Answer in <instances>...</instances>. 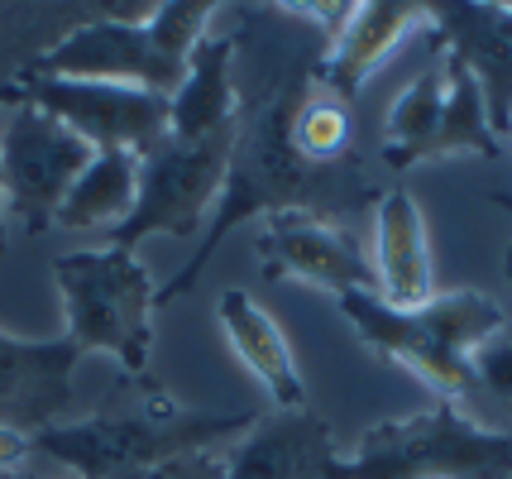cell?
<instances>
[{
	"instance_id": "cell-1",
	"label": "cell",
	"mask_w": 512,
	"mask_h": 479,
	"mask_svg": "<svg viewBox=\"0 0 512 479\" xmlns=\"http://www.w3.org/2000/svg\"><path fill=\"white\" fill-rule=\"evenodd\" d=\"M316 63H292L273 82V92L249 115H240V135H235V149H230V168H225V187L216 197V211H211V221L201 230L197 254L182 264L168 288H158V302H178L182 293H192L201 269L225 245V235L240 230L245 221H254V216L268 221L278 211H307V216L331 221L340 211L350 216L355 206L379 202V192L364 178L355 154H345L335 163H312L292 149V125L312 101Z\"/></svg>"
},
{
	"instance_id": "cell-2",
	"label": "cell",
	"mask_w": 512,
	"mask_h": 479,
	"mask_svg": "<svg viewBox=\"0 0 512 479\" xmlns=\"http://www.w3.org/2000/svg\"><path fill=\"white\" fill-rule=\"evenodd\" d=\"M259 412H187L158 393L154 403L125 412H96L87 422H53L29 436L34 456L72 470L77 479H134L187 451H216L249 432Z\"/></svg>"
},
{
	"instance_id": "cell-3",
	"label": "cell",
	"mask_w": 512,
	"mask_h": 479,
	"mask_svg": "<svg viewBox=\"0 0 512 479\" xmlns=\"http://www.w3.org/2000/svg\"><path fill=\"white\" fill-rule=\"evenodd\" d=\"M335 302H340L345 321L359 331V341L407 365L417 379H426L441 393V403H460L474 393L469 350L498 336V331H508L503 307L493 297L474 293V288L436 293L417 312H398L379 293H345Z\"/></svg>"
},
{
	"instance_id": "cell-4",
	"label": "cell",
	"mask_w": 512,
	"mask_h": 479,
	"mask_svg": "<svg viewBox=\"0 0 512 479\" xmlns=\"http://www.w3.org/2000/svg\"><path fill=\"white\" fill-rule=\"evenodd\" d=\"M53 283L63 297L67 341L82 355L101 350L125 374H149L154 350V307L158 283L139 264L134 250L106 245V250H72L53 259Z\"/></svg>"
},
{
	"instance_id": "cell-5",
	"label": "cell",
	"mask_w": 512,
	"mask_h": 479,
	"mask_svg": "<svg viewBox=\"0 0 512 479\" xmlns=\"http://www.w3.org/2000/svg\"><path fill=\"white\" fill-rule=\"evenodd\" d=\"M512 432L484 427L460 403L374 422L355 456H340L335 479H508Z\"/></svg>"
},
{
	"instance_id": "cell-6",
	"label": "cell",
	"mask_w": 512,
	"mask_h": 479,
	"mask_svg": "<svg viewBox=\"0 0 512 479\" xmlns=\"http://www.w3.org/2000/svg\"><path fill=\"white\" fill-rule=\"evenodd\" d=\"M240 130L211 135L201 144L158 139L149 154H139V192L134 211L120 230H111V245L139 250L149 235H173V240H201V230L216 211V197L225 187L230 149Z\"/></svg>"
},
{
	"instance_id": "cell-7",
	"label": "cell",
	"mask_w": 512,
	"mask_h": 479,
	"mask_svg": "<svg viewBox=\"0 0 512 479\" xmlns=\"http://www.w3.org/2000/svg\"><path fill=\"white\" fill-rule=\"evenodd\" d=\"M96 159L82 135H72L63 120H53L39 106L15 101L0 120V197L5 221H20L29 235H44L58 221V206L77 178Z\"/></svg>"
},
{
	"instance_id": "cell-8",
	"label": "cell",
	"mask_w": 512,
	"mask_h": 479,
	"mask_svg": "<svg viewBox=\"0 0 512 479\" xmlns=\"http://www.w3.org/2000/svg\"><path fill=\"white\" fill-rule=\"evenodd\" d=\"M39 106L53 120H63L72 135H82L101 149H134L149 154L158 139H168V96H149L134 87H106V82H58L20 72L15 82H0V106Z\"/></svg>"
},
{
	"instance_id": "cell-9",
	"label": "cell",
	"mask_w": 512,
	"mask_h": 479,
	"mask_svg": "<svg viewBox=\"0 0 512 479\" xmlns=\"http://www.w3.org/2000/svg\"><path fill=\"white\" fill-rule=\"evenodd\" d=\"M24 72L58 77V82H106V87H134L149 96H168L182 87L187 63L168 58L149 39V24L91 20L63 34L53 48H44Z\"/></svg>"
},
{
	"instance_id": "cell-10",
	"label": "cell",
	"mask_w": 512,
	"mask_h": 479,
	"mask_svg": "<svg viewBox=\"0 0 512 479\" xmlns=\"http://www.w3.org/2000/svg\"><path fill=\"white\" fill-rule=\"evenodd\" d=\"M259 259H264V278H302L312 288L345 297V293H379L374 283V264L359 250L350 230L335 221L307 216V211H278L268 216L259 230Z\"/></svg>"
},
{
	"instance_id": "cell-11",
	"label": "cell",
	"mask_w": 512,
	"mask_h": 479,
	"mask_svg": "<svg viewBox=\"0 0 512 479\" xmlns=\"http://www.w3.org/2000/svg\"><path fill=\"white\" fill-rule=\"evenodd\" d=\"M82 350L67 336L24 341L0 331V427L5 432H44L72 403V374Z\"/></svg>"
},
{
	"instance_id": "cell-12",
	"label": "cell",
	"mask_w": 512,
	"mask_h": 479,
	"mask_svg": "<svg viewBox=\"0 0 512 479\" xmlns=\"http://www.w3.org/2000/svg\"><path fill=\"white\" fill-rule=\"evenodd\" d=\"M426 24L441 48L479 82L489 125L498 139L512 135V5H426Z\"/></svg>"
},
{
	"instance_id": "cell-13",
	"label": "cell",
	"mask_w": 512,
	"mask_h": 479,
	"mask_svg": "<svg viewBox=\"0 0 512 479\" xmlns=\"http://www.w3.org/2000/svg\"><path fill=\"white\" fill-rule=\"evenodd\" d=\"M340 456H335L331 422L312 408L273 412L259 417L230 451H225V479H335Z\"/></svg>"
},
{
	"instance_id": "cell-14",
	"label": "cell",
	"mask_w": 512,
	"mask_h": 479,
	"mask_svg": "<svg viewBox=\"0 0 512 479\" xmlns=\"http://www.w3.org/2000/svg\"><path fill=\"white\" fill-rule=\"evenodd\" d=\"M426 24V5H412V0H369V5H355V15L345 24V34L335 39L321 63H316V77L321 87L331 92V101L340 106H355V96L364 92V82L393 58V48L417 34Z\"/></svg>"
},
{
	"instance_id": "cell-15",
	"label": "cell",
	"mask_w": 512,
	"mask_h": 479,
	"mask_svg": "<svg viewBox=\"0 0 512 479\" xmlns=\"http://www.w3.org/2000/svg\"><path fill=\"white\" fill-rule=\"evenodd\" d=\"M374 283L379 297L398 312H417L436 297L431 274V240H426V216L407 187L379 192L374 211Z\"/></svg>"
},
{
	"instance_id": "cell-16",
	"label": "cell",
	"mask_w": 512,
	"mask_h": 479,
	"mask_svg": "<svg viewBox=\"0 0 512 479\" xmlns=\"http://www.w3.org/2000/svg\"><path fill=\"white\" fill-rule=\"evenodd\" d=\"M235 48L240 34L230 29H211L197 44V53L187 58V77L168 101V139L178 144H201L211 135L240 130V92H235Z\"/></svg>"
},
{
	"instance_id": "cell-17",
	"label": "cell",
	"mask_w": 512,
	"mask_h": 479,
	"mask_svg": "<svg viewBox=\"0 0 512 479\" xmlns=\"http://www.w3.org/2000/svg\"><path fill=\"white\" fill-rule=\"evenodd\" d=\"M216 317H221V331H225V341H230V350L264 384V393L278 403V412L307 408V384L297 374V360H292L283 326L268 317V307H259L245 288H225L216 297Z\"/></svg>"
},
{
	"instance_id": "cell-18",
	"label": "cell",
	"mask_w": 512,
	"mask_h": 479,
	"mask_svg": "<svg viewBox=\"0 0 512 479\" xmlns=\"http://www.w3.org/2000/svg\"><path fill=\"white\" fill-rule=\"evenodd\" d=\"M134 192H139V154L134 149H101L87 163V173L67 192L58 206L53 226L67 230H120L134 211Z\"/></svg>"
},
{
	"instance_id": "cell-19",
	"label": "cell",
	"mask_w": 512,
	"mask_h": 479,
	"mask_svg": "<svg viewBox=\"0 0 512 479\" xmlns=\"http://www.w3.org/2000/svg\"><path fill=\"white\" fill-rule=\"evenodd\" d=\"M441 111H446V53L417 72L402 96L388 111V130H383V163L388 168H417L431 149V139L441 130Z\"/></svg>"
},
{
	"instance_id": "cell-20",
	"label": "cell",
	"mask_w": 512,
	"mask_h": 479,
	"mask_svg": "<svg viewBox=\"0 0 512 479\" xmlns=\"http://www.w3.org/2000/svg\"><path fill=\"white\" fill-rule=\"evenodd\" d=\"M441 53H446V48H441ZM450 154L498 159V154H503V139L493 135L489 106H484L479 82L446 53V111H441V130H436V139H431V149H426L422 163L450 159Z\"/></svg>"
},
{
	"instance_id": "cell-21",
	"label": "cell",
	"mask_w": 512,
	"mask_h": 479,
	"mask_svg": "<svg viewBox=\"0 0 512 479\" xmlns=\"http://www.w3.org/2000/svg\"><path fill=\"white\" fill-rule=\"evenodd\" d=\"M292 149L312 163H335L350 154V106L340 101H307L292 125Z\"/></svg>"
},
{
	"instance_id": "cell-22",
	"label": "cell",
	"mask_w": 512,
	"mask_h": 479,
	"mask_svg": "<svg viewBox=\"0 0 512 479\" xmlns=\"http://www.w3.org/2000/svg\"><path fill=\"white\" fill-rule=\"evenodd\" d=\"M216 10H221V5H211V0H173V5H158L154 20H149V39H154L168 58L187 63V58L197 53L201 39L211 34Z\"/></svg>"
},
{
	"instance_id": "cell-23",
	"label": "cell",
	"mask_w": 512,
	"mask_h": 479,
	"mask_svg": "<svg viewBox=\"0 0 512 479\" xmlns=\"http://www.w3.org/2000/svg\"><path fill=\"white\" fill-rule=\"evenodd\" d=\"M469 374H474V388H484L493 398H512V331H498L484 345H474Z\"/></svg>"
},
{
	"instance_id": "cell-24",
	"label": "cell",
	"mask_w": 512,
	"mask_h": 479,
	"mask_svg": "<svg viewBox=\"0 0 512 479\" xmlns=\"http://www.w3.org/2000/svg\"><path fill=\"white\" fill-rule=\"evenodd\" d=\"M134 479H225V451H187V456H173L163 465H149L144 475Z\"/></svg>"
},
{
	"instance_id": "cell-25",
	"label": "cell",
	"mask_w": 512,
	"mask_h": 479,
	"mask_svg": "<svg viewBox=\"0 0 512 479\" xmlns=\"http://www.w3.org/2000/svg\"><path fill=\"white\" fill-rule=\"evenodd\" d=\"M292 15H302V20H312L321 34H326V48L345 34V24H350V15H355V5H288Z\"/></svg>"
},
{
	"instance_id": "cell-26",
	"label": "cell",
	"mask_w": 512,
	"mask_h": 479,
	"mask_svg": "<svg viewBox=\"0 0 512 479\" xmlns=\"http://www.w3.org/2000/svg\"><path fill=\"white\" fill-rule=\"evenodd\" d=\"M29 456H34L29 436H24V432H5V427H0V479L20 475L24 465H29Z\"/></svg>"
},
{
	"instance_id": "cell-27",
	"label": "cell",
	"mask_w": 512,
	"mask_h": 479,
	"mask_svg": "<svg viewBox=\"0 0 512 479\" xmlns=\"http://www.w3.org/2000/svg\"><path fill=\"white\" fill-rule=\"evenodd\" d=\"M493 202H498V206H503V211L512 216V192H493Z\"/></svg>"
},
{
	"instance_id": "cell-28",
	"label": "cell",
	"mask_w": 512,
	"mask_h": 479,
	"mask_svg": "<svg viewBox=\"0 0 512 479\" xmlns=\"http://www.w3.org/2000/svg\"><path fill=\"white\" fill-rule=\"evenodd\" d=\"M5 245L10 240H5V197H0V254H5Z\"/></svg>"
},
{
	"instance_id": "cell-29",
	"label": "cell",
	"mask_w": 512,
	"mask_h": 479,
	"mask_svg": "<svg viewBox=\"0 0 512 479\" xmlns=\"http://www.w3.org/2000/svg\"><path fill=\"white\" fill-rule=\"evenodd\" d=\"M503 278H508V288H512V245H508V254H503Z\"/></svg>"
},
{
	"instance_id": "cell-30",
	"label": "cell",
	"mask_w": 512,
	"mask_h": 479,
	"mask_svg": "<svg viewBox=\"0 0 512 479\" xmlns=\"http://www.w3.org/2000/svg\"><path fill=\"white\" fill-rule=\"evenodd\" d=\"M5 479H39V475H24V470H20V475H5Z\"/></svg>"
},
{
	"instance_id": "cell-31",
	"label": "cell",
	"mask_w": 512,
	"mask_h": 479,
	"mask_svg": "<svg viewBox=\"0 0 512 479\" xmlns=\"http://www.w3.org/2000/svg\"><path fill=\"white\" fill-rule=\"evenodd\" d=\"M508 144H512V135H508Z\"/></svg>"
}]
</instances>
